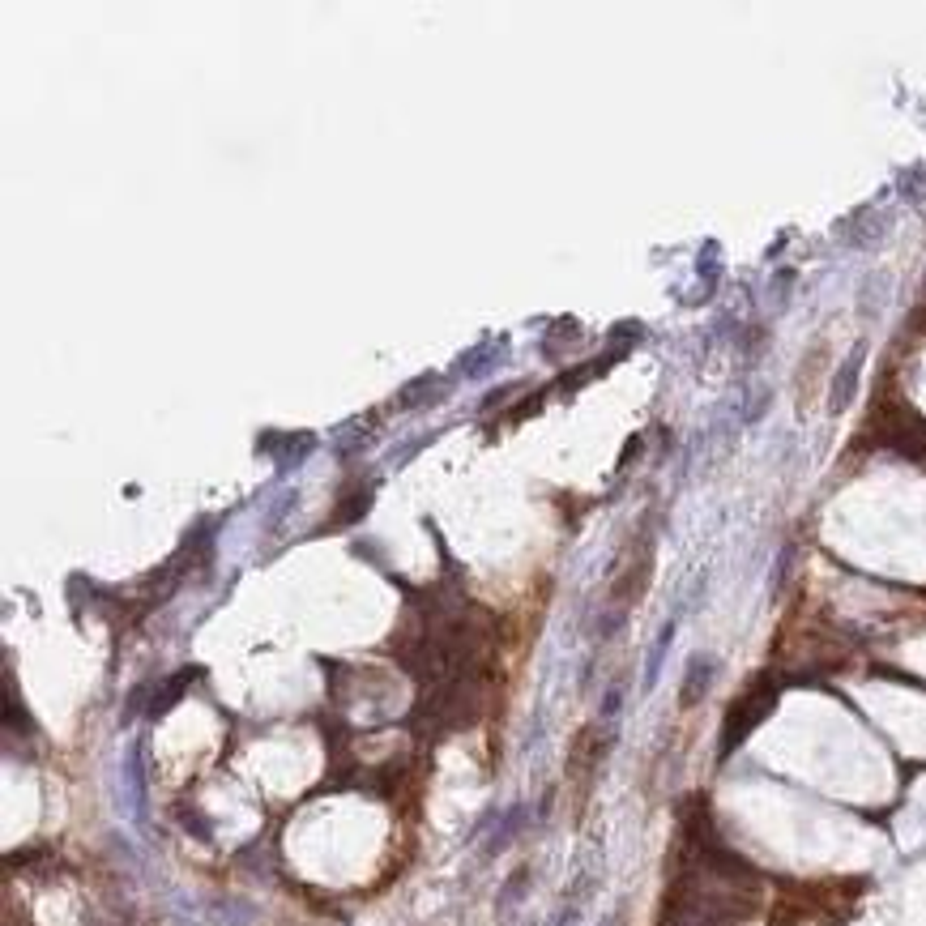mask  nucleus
Here are the masks:
<instances>
[{
    "instance_id": "obj_1",
    "label": "nucleus",
    "mask_w": 926,
    "mask_h": 926,
    "mask_svg": "<svg viewBox=\"0 0 926 926\" xmlns=\"http://www.w3.org/2000/svg\"><path fill=\"white\" fill-rule=\"evenodd\" d=\"M713 679H717V658H709V653H692V658H688V670H683L679 705H683V709H696L700 700L709 696Z\"/></svg>"
},
{
    "instance_id": "obj_2",
    "label": "nucleus",
    "mask_w": 926,
    "mask_h": 926,
    "mask_svg": "<svg viewBox=\"0 0 926 926\" xmlns=\"http://www.w3.org/2000/svg\"><path fill=\"white\" fill-rule=\"evenodd\" d=\"M769 705H773V696H769V692H764V696H752V700H739V705L730 709V717H726V730H722V752H734V743H743V734L752 730L764 713H769Z\"/></svg>"
},
{
    "instance_id": "obj_3",
    "label": "nucleus",
    "mask_w": 926,
    "mask_h": 926,
    "mask_svg": "<svg viewBox=\"0 0 926 926\" xmlns=\"http://www.w3.org/2000/svg\"><path fill=\"white\" fill-rule=\"evenodd\" d=\"M670 641H675V624H666V628L658 632V641H653V649H649V662H645V688H653V683H658V675H662V662H666V649H670Z\"/></svg>"
},
{
    "instance_id": "obj_4",
    "label": "nucleus",
    "mask_w": 926,
    "mask_h": 926,
    "mask_svg": "<svg viewBox=\"0 0 926 926\" xmlns=\"http://www.w3.org/2000/svg\"><path fill=\"white\" fill-rule=\"evenodd\" d=\"M858 359H862V350L841 367L837 380H833V410H845V402H850V393H854V385H858Z\"/></svg>"
},
{
    "instance_id": "obj_5",
    "label": "nucleus",
    "mask_w": 926,
    "mask_h": 926,
    "mask_svg": "<svg viewBox=\"0 0 926 926\" xmlns=\"http://www.w3.org/2000/svg\"><path fill=\"white\" fill-rule=\"evenodd\" d=\"M525 875H530V871H517L513 880H508V888H504V897H500V909H508V905H513V901H521V892H525Z\"/></svg>"
},
{
    "instance_id": "obj_6",
    "label": "nucleus",
    "mask_w": 926,
    "mask_h": 926,
    "mask_svg": "<svg viewBox=\"0 0 926 926\" xmlns=\"http://www.w3.org/2000/svg\"><path fill=\"white\" fill-rule=\"evenodd\" d=\"M619 700H624V688H619V683H615V688L606 692V700H602V717H606V722H611V717L619 713Z\"/></svg>"
},
{
    "instance_id": "obj_7",
    "label": "nucleus",
    "mask_w": 926,
    "mask_h": 926,
    "mask_svg": "<svg viewBox=\"0 0 926 926\" xmlns=\"http://www.w3.org/2000/svg\"><path fill=\"white\" fill-rule=\"evenodd\" d=\"M606 926H611V922H606Z\"/></svg>"
}]
</instances>
